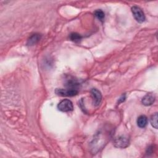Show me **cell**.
Segmentation results:
<instances>
[{
  "label": "cell",
  "mask_w": 158,
  "mask_h": 158,
  "mask_svg": "<svg viewBox=\"0 0 158 158\" xmlns=\"http://www.w3.org/2000/svg\"><path fill=\"white\" fill-rule=\"evenodd\" d=\"M57 109L64 112L72 111L73 109V103L69 99H64L57 104Z\"/></svg>",
  "instance_id": "obj_2"
},
{
  "label": "cell",
  "mask_w": 158,
  "mask_h": 158,
  "mask_svg": "<svg viewBox=\"0 0 158 158\" xmlns=\"http://www.w3.org/2000/svg\"><path fill=\"white\" fill-rule=\"evenodd\" d=\"M94 15L95 17L99 20L101 22H103L104 18H105V14L104 12L101 9H98L94 12Z\"/></svg>",
  "instance_id": "obj_9"
},
{
  "label": "cell",
  "mask_w": 158,
  "mask_h": 158,
  "mask_svg": "<svg viewBox=\"0 0 158 158\" xmlns=\"http://www.w3.org/2000/svg\"><path fill=\"white\" fill-rule=\"evenodd\" d=\"M41 38V35L38 33L32 35L28 40L27 44L28 46H33L36 44Z\"/></svg>",
  "instance_id": "obj_7"
},
{
  "label": "cell",
  "mask_w": 158,
  "mask_h": 158,
  "mask_svg": "<svg viewBox=\"0 0 158 158\" xmlns=\"http://www.w3.org/2000/svg\"><path fill=\"white\" fill-rule=\"evenodd\" d=\"M130 144L129 138L125 136L121 135L115 138L114 140V145L117 148L123 149L128 146Z\"/></svg>",
  "instance_id": "obj_1"
},
{
  "label": "cell",
  "mask_w": 158,
  "mask_h": 158,
  "mask_svg": "<svg viewBox=\"0 0 158 158\" xmlns=\"http://www.w3.org/2000/svg\"><path fill=\"white\" fill-rule=\"evenodd\" d=\"M131 12L133 15V17H135L137 22L142 23L145 21V15L140 7L136 6H134L131 7Z\"/></svg>",
  "instance_id": "obj_3"
},
{
  "label": "cell",
  "mask_w": 158,
  "mask_h": 158,
  "mask_svg": "<svg viewBox=\"0 0 158 158\" xmlns=\"http://www.w3.org/2000/svg\"><path fill=\"white\" fill-rule=\"evenodd\" d=\"M125 98H126V96L125 94H123L119 99H118V104H119L120 102H123L125 100Z\"/></svg>",
  "instance_id": "obj_12"
},
{
  "label": "cell",
  "mask_w": 158,
  "mask_h": 158,
  "mask_svg": "<svg viewBox=\"0 0 158 158\" xmlns=\"http://www.w3.org/2000/svg\"><path fill=\"white\" fill-rule=\"evenodd\" d=\"M155 99L156 97L153 93H148L142 98L141 102L144 106H150L153 104Z\"/></svg>",
  "instance_id": "obj_6"
},
{
  "label": "cell",
  "mask_w": 158,
  "mask_h": 158,
  "mask_svg": "<svg viewBox=\"0 0 158 158\" xmlns=\"http://www.w3.org/2000/svg\"><path fill=\"white\" fill-rule=\"evenodd\" d=\"M82 36L77 33H72L70 35V39L74 42H78L81 40Z\"/></svg>",
  "instance_id": "obj_11"
},
{
  "label": "cell",
  "mask_w": 158,
  "mask_h": 158,
  "mask_svg": "<svg viewBox=\"0 0 158 158\" xmlns=\"http://www.w3.org/2000/svg\"><path fill=\"white\" fill-rule=\"evenodd\" d=\"M91 96L92 98L93 105L94 106H99L102 100V94L101 92L96 88H93L91 90Z\"/></svg>",
  "instance_id": "obj_5"
},
{
  "label": "cell",
  "mask_w": 158,
  "mask_h": 158,
  "mask_svg": "<svg viewBox=\"0 0 158 158\" xmlns=\"http://www.w3.org/2000/svg\"><path fill=\"white\" fill-rule=\"evenodd\" d=\"M150 122L151 125L156 129L157 128V113H155L151 115L150 118Z\"/></svg>",
  "instance_id": "obj_10"
},
{
  "label": "cell",
  "mask_w": 158,
  "mask_h": 158,
  "mask_svg": "<svg viewBox=\"0 0 158 158\" xmlns=\"http://www.w3.org/2000/svg\"><path fill=\"white\" fill-rule=\"evenodd\" d=\"M78 90L75 88H67V89H59L57 88L55 90V93L57 95L60 96H74L78 94Z\"/></svg>",
  "instance_id": "obj_4"
},
{
  "label": "cell",
  "mask_w": 158,
  "mask_h": 158,
  "mask_svg": "<svg viewBox=\"0 0 158 158\" xmlns=\"http://www.w3.org/2000/svg\"><path fill=\"white\" fill-rule=\"evenodd\" d=\"M148 124V118L144 115H141L137 119V125L139 128H144Z\"/></svg>",
  "instance_id": "obj_8"
}]
</instances>
